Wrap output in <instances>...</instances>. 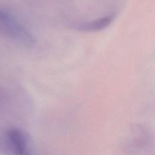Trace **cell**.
<instances>
[{
  "instance_id": "1",
  "label": "cell",
  "mask_w": 155,
  "mask_h": 155,
  "mask_svg": "<svg viewBox=\"0 0 155 155\" xmlns=\"http://www.w3.org/2000/svg\"><path fill=\"white\" fill-rule=\"evenodd\" d=\"M7 143L15 155H28L27 136L18 129L12 128L7 132Z\"/></svg>"
},
{
  "instance_id": "2",
  "label": "cell",
  "mask_w": 155,
  "mask_h": 155,
  "mask_svg": "<svg viewBox=\"0 0 155 155\" xmlns=\"http://www.w3.org/2000/svg\"><path fill=\"white\" fill-rule=\"evenodd\" d=\"M114 18V15H107V16L100 18L97 20L80 24L78 27H77V29L79 30H83V31H99L110 25L113 21Z\"/></svg>"
},
{
  "instance_id": "3",
  "label": "cell",
  "mask_w": 155,
  "mask_h": 155,
  "mask_svg": "<svg viewBox=\"0 0 155 155\" xmlns=\"http://www.w3.org/2000/svg\"><path fill=\"white\" fill-rule=\"evenodd\" d=\"M12 20L13 18L10 17V15H8L5 12L0 11V30L4 32V33L6 34Z\"/></svg>"
}]
</instances>
